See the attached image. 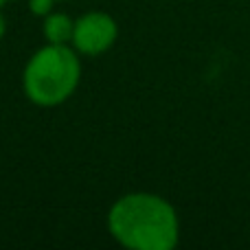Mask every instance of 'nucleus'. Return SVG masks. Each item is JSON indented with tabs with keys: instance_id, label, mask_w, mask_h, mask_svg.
Listing matches in <instances>:
<instances>
[{
	"instance_id": "423d86ee",
	"label": "nucleus",
	"mask_w": 250,
	"mask_h": 250,
	"mask_svg": "<svg viewBox=\"0 0 250 250\" xmlns=\"http://www.w3.org/2000/svg\"><path fill=\"white\" fill-rule=\"evenodd\" d=\"M4 31H7V22H4V16L0 13V40L4 38Z\"/></svg>"
},
{
	"instance_id": "0eeeda50",
	"label": "nucleus",
	"mask_w": 250,
	"mask_h": 250,
	"mask_svg": "<svg viewBox=\"0 0 250 250\" xmlns=\"http://www.w3.org/2000/svg\"><path fill=\"white\" fill-rule=\"evenodd\" d=\"M11 0H0V7H4V4H9Z\"/></svg>"
},
{
	"instance_id": "7ed1b4c3",
	"label": "nucleus",
	"mask_w": 250,
	"mask_h": 250,
	"mask_svg": "<svg viewBox=\"0 0 250 250\" xmlns=\"http://www.w3.org/2000/svg\"><path fill=\"white\" fill-rule=\"evenodd\" d=\"M119 38V24L110 13L104 11H90L83 13L75 20L73 29V48L79 55L97 57L101 53L110 51Z\"/></svg>"
},
{
	"instance_id": "39448f33",
	"label": "nucleus",
	"mask_w": 250,
	"mask_h": 250,
	"mask_svg": "<svg viewBox=\"0 0 250 250\" xmlns=\"http://www.w3.org/2000/svg\"><path fill=\"white\" fill-rule=\"evenodd\" d=\"M53 4H55V0H29V11L33 16L44 18L53 11Z\"/></svg>"
},
{
	"instance_id": "f03ea898",
	"label": "nucleus",
	"mask_w": 250,
	"mask_h": 250,
	"mask_svg": "<svg viewBox=\"0 0 250 250\" xmlns=\"http://www.w3.org/2000/svg\"><path fill=\"white\" fill-rule=\"evenodd\" d=\"M82 79V60L68 44H48L29 57L22 73L26 99L42 108L64 104L77 90Z\"/></svg>"
},
{
	"instance_id": "20e7f679",
	"label": "nucleus",
	"mask_w": 250,
	"mask_h": 250,
	"mask_svg": "<svg viewBox=\"0 0 250 250\" xmlns=\"http://www.w3.org/2000/svg\"><path fill=\"white\" fill-rule=\"evenodd\" d=\"M73 29H75V20L70 16H66V13L51 11L48 16H44L42 33L48 44H70Z\"/></svg>"
},
{
	"instance_id": "f257e3e1",
	"label": "nucleus",
	"mask_w": 250,
	"mask_h": 250,
	"mask_svg": "<svg viewBox=\"0 0 250 250\" xmlns=\"http://www.w3.org/2000/svg\"><path fill=\"white\" fill-rule=\"evenodd\" d=\"M108 230L129 250H171L180 242V220L163 195L125 193L108 211Z\"/></svg>"
}]
</instances>
